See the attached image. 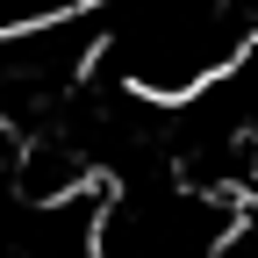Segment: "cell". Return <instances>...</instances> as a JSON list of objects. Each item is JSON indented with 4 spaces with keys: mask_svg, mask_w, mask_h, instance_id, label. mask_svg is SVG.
Segmentation results:
<instances>
[{
    "mask_svg": "<svg viewBox=\"0 0 258 258\" xmlns=\"http://www.w3.org/2000/svg\"><path fill=\"white\" fill-rule=\"evenodd\" d=\"M101 215H108V186L15 201V222L0 230V258H101Z\"/></svg>",
    "mask_w": 258,
    "mask_h": 258,
    "instance_id": "2",
    "label": "cell"
},
{
    "mask_svg": "<svg viewBox=\"0 0 258 258\" xmlns=\"http://www.w3.org/2000/svg\"><path fill=\"white\" fill-rule=\"evenodd\" d=\"M222 258H258V201H244V208H237L230 237H222Z\"/></svg>",
    "mask_w": 258,
    "mask_h": 258,
    "instance_id": "3",
    "label": "cell"
},
{
    "mask_svg": "<svg viewBox=\"0 0 258 258\" xmlns=\"http://www.w3.org/2000/svg\"><path fill=\"white\" fill-rule=\"evenodd\" d=\"M237 208L194 194L186 179H129L108 194L101 258H222Z\"/></svg>",
    "mask_w": 258,
    "mask_h": 258,
    "instance_id": "1",
    "label": "cell"
}]
</instances>
